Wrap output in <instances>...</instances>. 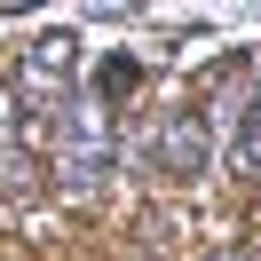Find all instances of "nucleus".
I'll return each mask as SVG.
<instances>
[{
    "mask_svg": "<svg viewBox=\"0 0 261 261\" xmlns=\"http://www.w3.org/2000/svg\"><path fill=\"white\" fill-rule=\"evenodd\" d=\"M40 174H48L64 198H95L103 182L119 174V111H103V103L80 87V95L56 111V127H48Z\"/></svg>",
    "mask_w": 261,
    "mask_h": 261,
    "instance_id": "obj_1",
    "label": "nucleus"
},
{
    "mask_svg": "<svg viewBox=\"0 0 261 261\" xmlns=\"http://www.w3.org/2000/svg\"><path fill=\"white\" fill-rule=\"evenodd\" d=\"M127 150L150 166V174H166V182H198V174H214V159H222L190 95H182V103H159V111H143L135 143L119 135V159H127Z\"/></svg>",
    "mask_w": 261,
    "mask_h": 261,
    "instance_id": "obj_2",
    "label": "nucleus"
},
{
    "mask_svg": "<svg viewBox=\"0 0 261 261\" xmlns=\"http://www.w3.org/2000/svg\"><path fill=\"white\" fill-rule=\"evenodd\" d=\"M135 87H143V56H127V48H111V56H103V64H95V80H87V95H95L103 111H119V103L135 95Z\"/></svg>",
    "mask_w": 261,
    "mask_h": 261,
    "instance_id": "obj_3",
    "label": "nucleus"
},
{
    "mask_svg": "<svg viewBox=\"0 0 261 261\" xmlns=\"http://www.w3.org/2000/svg\"><path fill=\"white\" fill-rule=\"evenodd\" d=\"M32 182H40L32 150H0V198H32Z\"/></svg>",
    "mask_w": 261,
    "mask_h": 261,
    "instance_id": "obj_4",
    "label": "nucleus"
},
{
    "mask_svg": "<svg viewBox=\"0 0 261 261\" xmlns=\"http://www.w3.org/2000/svg\"><path fill=\"white\" fill-rule=\"evenodd\" d=\"M238 166L261 174V80H253V103H245V135H238Z\"/></svg>",
    "mask_w": 261,
    "mask_h": 261,
    "instance_id": "obj_5",
    "label": "nucleus"
},
{
    "mask_svg": "<svg viewBox=\"0 0 261 261\" xmlns=\"http://www.w3.org/2000/svg\"><path fill=\"white\" fill-rule=\"evenodd\" d=\"M214 261H253V253H238V245H222V253H214Z\"/></svg>",
    "mask_w": 261,
    "mask_h": 261,
    "instance_id": "obj_6",
    "label": "nucleus"
}]
</instances>
